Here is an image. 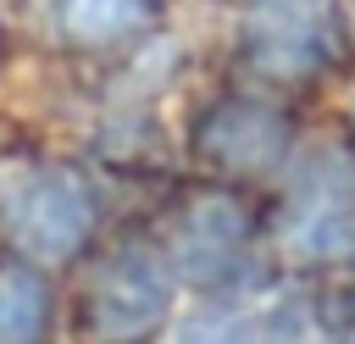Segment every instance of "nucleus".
<instances>
[{
    "instance_id": "obj_2",
    "label": "nucleus",
    "mask_w": 355,
    "mask_h": 344,
    "mask_svg": "<svg viewBox=\"0 0 355 344\" xmlns=\"http://www.w3.org/2000/svg\"><path fill=\"white\" fill-rule=\"evenodd\" d=\"M94 189L61 166V161H33L22 166L6 194H0V222L11 233V244L33 261H67L83 250V239L94 233Z\"/></svg>"
},
{
    "instance_id": "obj_6",
    "label": "nucleus",
    "mask_w": 355,
    "mask_h": 344,
    "mask_svg": "<svg viewBox=\"0 0 355 344\" xmlns=\"http://www.w3.org/2000/svg\"><path fill=\"white\" fill-rule=\"evenodd\" d=\"M200 144L211 161L222 166H239V172H266L283 161L288 150V122L266 105V100H250V94H233L222 100L205 128H200Z\"/></svg>"
},
{
    "instance_id": "obj_1",
    "label": "nucleus",
    "mask_w": 355,
    "mask_h": 344,
    "mask_svg": "<svg viewBox=\"0 0 355 344\" xmlns=\"http://www.w3.org/2000/svg\"><path fill=\"white\" fill-rule=\"evenodd\" d=\"M277 239L305 266H333L355 255V161L338 144H316L294 161Z\"/></svg>"
},
{
    "instance_id": "obj_3",
    "label": "nucleus",
    "mask_w": 355,
    "mask_h": 344,
    "mask_svg": "<svg viewBox=\"0 0 355 344\" xmlns=\"http://www.w3.org/2000/svg\"><path fill=\"white\" fill-rule=\"evenodd\" d=\"M239 44L261 78L300 83L333 67L344 44V11L338 0H250Z\"/></svg>"
},
{
    "instance_id": "obj_7",
    "label": "nucleus",
    "mask_w": 355,
    "mask_h": 344,
    "mask_svg": "<svg viewBox=\"0 0 355 344\" xmlns=\"http://www.w3.org/2000/svg\"><path fill=\"white\" fill-rule=\"evenodd\" d=\"M161 0H50V22L78 50H111L155 22Z\"/></svg>"
},
{
    "instance_id": "obj_9",
    "label": "nucleus",
    "mask_w": 355,
    "mask_h": 344,
    "mask_svg": "<svg viewBox=\"0 0 355 344\" xmlns=\"http://www.w3.org/2000/svg\"><path fill=\"white\" fill-rule=\"evenodd\" d=\"M166 344H255V327L233 305H200V311L172 322Z\"/></svg>"
},
{
    "instance_id": "obj_5",
    "label": "nucleus",
    "mask_w": 355,
    "mask_h": 344,
    "mask_svg": "<svg viewBox=\"0 0 355 344\" xmlns=\"http://www.w3.org/2000/svg\"><path fill=\"white\" fill-rule=\"evenodd\" d=\"M172 272L194 289H233L250 272V216L227 194H200L172 227Z\"/></svg>"
},
{
    "instance_id": "obj_4",
    "label": "nucleus",
    "mask_w": 355,
    "mask_h": 344,
    "mask_svg": "<svg viewBox=\"0 0 355 344\" xmlns=\"http://www.w3.org/2000/svg\"><path fill=\"white\" fill-rule=\"evenodd\" d=\"M172 305V266L150 244H122L116 255L100 261L94 289H89V322L100 338L128 344L144 338Z\"/></svg>"
},
{
    "instance_id": "obj_8",
    "label": "nucleus",
    "mask_w": 355,
    "mask_h": 344,
    "mask_svg": "<svg viewBox=\"0 0 355 344\" xmlns=\"http://www.w3.org/2000/svg\"><path fill=\"white\" fill-rule=\"evenodd\" d=\"M50 294L28 266H0V344H33L44 333Z\"/></svg>"
},
{
    "instance_id": "obj_10",
    "label": "nucleus",
    "mask_w": 355,
    "mask_h": 344,
    "mask_svg": "<svg viewBox=\"0 0 355 344\" xmlns=\"http://www.w3.org/2000/svg\"><path fill=\"white\" fill-rule=\"evenodd\" d=\"M338 11H344V22H355V0H338Z\"/></svg>"
}]
</instances>
